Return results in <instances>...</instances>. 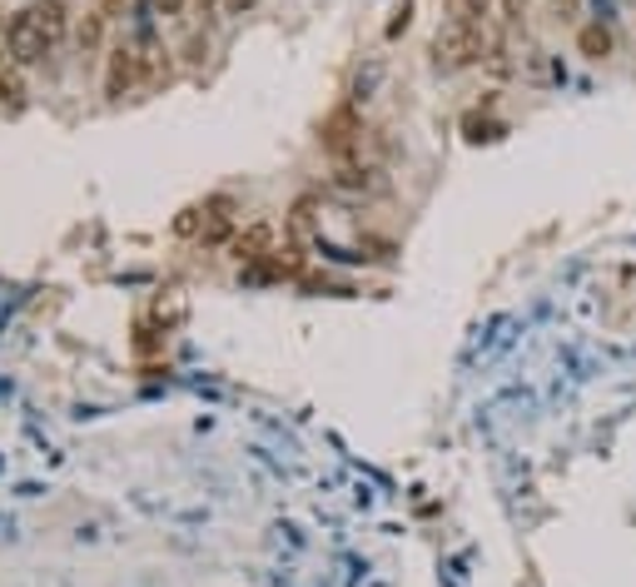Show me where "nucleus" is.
Segmentation results:
<instances>
[{
  "mask_svg": "<svg viewBox=\"0 0 636 587\" xmlns=\"http://www.w3.org/2000/svg\"><path fill=\"white\" fill-rule=\"evenodd\" d=\"M483 55V21H467V15H453L448 31H438V45H432V60L438 70H458L467 60Z\"/></svg>",
  "mask_w": 636,
  "mask_h": 587,
  "instance_id": "obj_1",
  "label": "nucleus"
},
{
  "mask_svg": "<svg viewBox=\"0 0 636 587\" xmlns=\"http://www.w3.org/2000/svg\"><path fill=\"white\" fill-rule=\"evenodd\" d=\"M5 50L21 60V66H35V60H45V55L55 50L50 45V35H45V25H41V11L35 5H25L21 15H15L11 25H5Z\"/></svg>",
  "mask_w": 636,
  "mask_h": 587,
  "instance_id": "obj_2",
  "label": "nucleus"
},
{
  "mask_svg": "<svg viewBox=\"0 0 636 587\" xmlns=\"http://www.w3.org/2000/svg\"><path fill=\"white\" fill-rule=\"evenodd\" d=\"M0 105H5V110H21L25 105V80L15 76V70H11V76L0 70Z\"/></svg>",
  "mask_w": 636,
  "mask_h": 587,
  "instance_id": "obj_3",
  "label": "nucleus"
},
{
  "mask_svg": "<svg viewBox=\"0 0 636 587\" xmlns=\"http://www.w3.org/2000/svg\"><path fill=\"white\" fill-rule=\"evenodd\" d=\"M606 50H612V35H606L602 25H587V31H582V55H592V60H602Z\"/></svg>",
  "mask_w": 636,
  "mask_h": 587,
  "instance_id": "obj_4",
  "label": "nucleus"
},
{
  "mask_svg": "<svg viewBox=\"0 0 636 587\" xmlns=\"http://www.w3.org/2000/svg\"><path fill=\"white\" fill-rule=\"evenodd\" d=\"M100 31H105V11H100V15H90V21H85V25H80V31H76L80 50H95V45H100Z\"/></svg>",
  "mask_w": 636,
  "mask_h": 587,
  "instance_id": "obj_5",
  "label": "nucleus"
},
{
  "mask_svg": "<svg viewBox=\"0 0 636 587\" xmlns=\"http://www.w3.org/2000/svg\"><path fill=\"white\" fill-rule=\"evenodd\" d=\"M219 5H224V15H248V11H254V0H219Z\"/></svg>",
  "mask_w": 636,
  "mask_h": 587,
  "instance_id": "obj_6",
  "label": "nucleus"
},
{
  "mask_svg": "<svg viewBox=\"0 0 636 587\" xmlns=\"http://www.w3.org/2000/svg\"><path fill=\"white\" fill-rule=\"evenodd\" d=\"M154 11H160V15H184V0H154Z\"/></svg>",
  "mask_w": 636,
  "mask_h": 587,
  "instance_id": "obj_7",
  "label": "nucleus"
}]
</instances>
